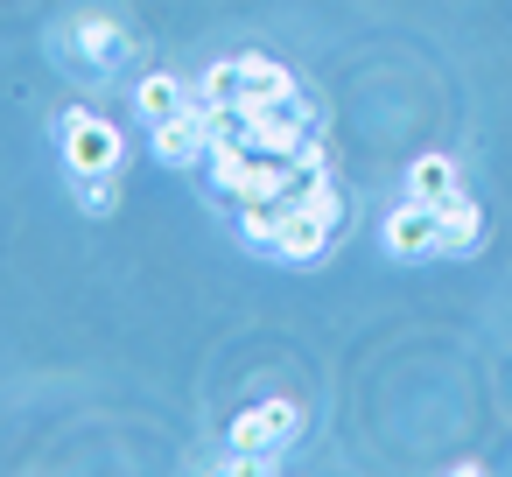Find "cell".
<instances>
[{
    "mask_svg": "<svg viewBox=\"0 0 512 477\" xmlns=\"http://www.w3.org/2000/svg\"><path fill=\"white\" fill-rule=\"evenodd\" d=\"M78 43H85L92 57H113V50H120V29H113V22L99 15V22H85V29H78Z\"/></svg>",
    "mask_w": 512,
    "mask_h": 477,
    "instance_id": "cell-12",
    "label": "cell"
},
{
    "mask_svg": "<svg viewBox=\"0 0 512 477\" xmlns=\"http://www.w3.org/2000/svg\"><path fill=\"white\" fill-rule=\"evenodd\" d=\"M239 85H246V92H239V120H253L260 106H288V99H302V92H295V71L274 64L267 50H246V57H239Z\"/></svg>",
    "mask_w": 512,
    "mask_h": 477,
    "instance_id": "cell-6",
    "label": "cell"
},
{
    "mask_svg": "<svg viewBox=\"0 0 512 477\" xmlns=\"http://www.w3.org/2000/svg\"><path fill=\"white\" fill-rule=\"evenodd\" d=\"M337 246V225L330 218H316L309 204H295V197H281V218H274V260H288V267H316L323 253Z\"/></svg>",
    "mask_w": 512,
    "mask_h": 477,
    "instance_id": "cell-2",
    "label": "cell"
},
{
    "mask_svg": "<svg viewBox=\"0 0 512 477\" xmlns=\"http://www.w3.org/2000/svg\"><path fill=\"white\" fill-rule=\"evenodd\" d=\"M295 435H302V407L295 400H267V407H246L232 421V449L239 456H281Z\"/></svg>",
    "mask_w": 512,
    "mask_h": 477,
    "instance_id": "cell-3",
    "label": "cell"
},
{
    "mask_svg": "<svg viewBox=\"0 0 512 477\" xmlns=\"http://www.w3.org/2000/svg\"><path fill=\"white\" fill-rule=\"evenodd\" d=\"M148 141H155V162H169V169H190L197 155H211V106H183V113H169V120H155L148 127Z\"/></svg>",
    "mask_w": 512,
    "mask_h": 477,
    "instance_id": "cell-4",
    "label": "cell"
},
{
    "mask_svg": "<svg viewBox=\"0 0 512 477\" xmlns=\"http://www.w3.org/2000/svg\"><path fill=\"white\" fill-rule=\"evenodd\" d=\"M78 204H85L92 218H106V211L120 204V183H113V176H78Z\"/></svg>",
    "mask_w": 512,
    "mask_h": 477,
    "instance_id": "cell-11",
    "label": "cell"
},
{
    "mask_svg": "<svg viewBox=\"0 0 512 477\" xmlns=\"http://www.w3.org/2000/svg\"><path fill=\"white\" fill-rule=\"evenodd\" d=\"M463 183H456V162L449 155H421L414 169H407V197H421V204H449Z\"/></svg>",
    "mask_w": 512,
    "mask_h": 477,
    "instance_id": "cell-9",
    "label": "cell"
},
{
    "mask_svg": "<svg viewBox=\"0 0 512 477\" xmlns=\"http://www.w3.org/2000/svg\"><path fill=\"white\" fill-rule=\"evenodd\" d=\"M386 253H393V260H428V253H442V211L421 204V197H407L400 211H386Z\"/></svg>",
    "mask_w": 512,
    "mask_h": 477,
    "instance_id": "cell-5",
    "label": "cell"
},
{
    "mask_svg": "<svg viewBox=\"0 0 512 477\" xmlns=\"http://www.w3.org/2000/svg\"><path fill=\"white\" fill-rule=\"evenodd\" d=\"M134 106H141V120L155 127V120L183 113V106H190V92H183V78H176V71H148V78H141V92H134Z\"/></svg>",
    "mask_w": 512,
    "mask_h": 477,
    "instance_id": "cell-8",
    "label": "cell"
},
{
    "mask_svg": "<svg viewBox=\"0 0 512 477\" xmlns=\"http://www.w3.org/2000/svg\"><path fill=\"white\" fill-rule=\"evenodd\" d=\"M435 211H442V253H456V260L477 253V239H484V211H477L463 190H456L449 204H435Z\"/></svg>",
    "mask_w": 512,
    "mask_h": 477,
    "instance_id": "cell-7",
    "label": "cell"
},
{
    "mask_svg": "<svg viewBox=\"0 0 512 477\" xmlns=\"http://www.w3.org/2000/svg\"><path fill=\"white\" fill-rule=\"evenodd\" d=\"M57 134H64V169H71V176H120L127 141H120L113 120H99L92 106H64Z\"/></svg>",
    "mask_w": 512,
    "mask_h": 477,
    "instance_id": "cell-1",
    "label": "cell"
},
{
    "mask_svg": "<svg viewBox=\"0 0 512 477\" xmlns=\"http://www.w3.org/2000/svg\"><path fill=\"white\" fill-rule=\"evenodd\" d=\"M239 92H246V85H239V57H232V64H211V71L197 78V99H204L211 113H239Z\"/></svg>",
    "mask_w": 512,
    "mask_h": 477,
    "instance_id": "cell-10",
    "label": "cell"
}]
</instances>
